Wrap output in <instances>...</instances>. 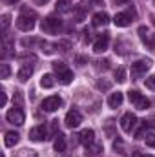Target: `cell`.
<instances>
[{
    "mask_svg": "<svg viewBox=\"0 0 155 157\" xmlns=\"http://www.w3.org/2000/svg\"><path fill=\"white\" fill-rule=\"evenodd\" d=\"M150 66H152V62L150 60H137V62H133L131 64V77L133 78H139L141 75H144L148 70H150Z\"/></svg>",
    "mask_w": 155,
    "mask_h": 157,
    "instance_id": "6da1fadb",
    "label": "cell"
},
{
    "mask_svg": "<svg viewBox=\"0 0 155 157\" xmlns=\"http://www.w3.org/2000/svg\"><path fill=\"white\" fill-rule=\"evenodd\" d=\"M40 28H42L44 33H57L59 28H60V20L59 18H53V17H47V18L42 20Z\"/></svg>",
    "mask_w": 155,
    "mask_h": 157,
    "instance_id": "7a4b0ae2",
    "label": "cell"
},
{
    "mask_svg": "<svg viewBox=\"0 0 155 157\" xmlns=\"http://www.w3.org/2000/svg\"><path fill=\"white\" fill-rule=\"evenodd\" d=\"M60 104H62V99L59 95H51V97H47V99L42 101V108L46 112H57L60 108Z\"/></svg>",
    "mask_w": 155,
    "mask_h": 157,
    "instance_id": "3957f363",
    "label": "cell"
},
{
    "mask_svg": "<svg viewBox=\"0 0 155 157\" xmlns=\"http://www.w3.org/2000/svg\"><path fill=\"white\" fill-rule=\"evenodd\" d=\"M6 119H7V122H11V124L22 126V124H24V112H22L20 108H13V110H9V112L6 113Z\"/></svg>",
    "mask_w": 155,
    "mask_h": 157,
    "instance_id": "277c9868",
    "label": "cell"
},
{
    "mask_svg": "<svg viewBox=\"0 0 155 157\" xmlns=\"http://www.w3.org/2000/svg\"><path fill=\"white\" fill-rule=\"evenodd\" d=\"M35 17H26V15H20L18 18H17V28L20 29V31H31L33 28H35V20H33Z\"/></svg>",
    "mask_w": 155,
    "mask_h": 157,
    "instance_id": "5b68a950",
    "label": "cell"
},
{
    "mask_svg": "<svg viewBox=\"0 0 155 157\" xmlns=\"http://www.w3.org/2000/svg\"><path fill=\"white\" fill-rule=\"evenodd\" d=\"M66 126L68 128H77L78 124L82 122V115H80V112H77V110H70L68 113H66Z\"/></svg>",
    "mask_w": 155,
    "mask_h": 157,
    "instance_id": "8992f818",
    "label": "cell"
},
{
    "mask_svg": "<svg viewBox=\"0 0 155 157\" xmlns=\"http://www.w3.org/2000/svg\"><path fill=\"white\" fill-rule=\"evenodd\" d=\"M46 135H47V130H46L44 124H39V126H35V128L29 130V139L31 141H46L47 139Z\"/></svg>",
    "mask_w": 155,
    "mask_h": 157,
    "instance_id": "52a82bcc",
    "label": "cell"
},
{
    "mask_svg": "<svg viewBox=\"0 0 155 157\" xmlns=\"http://www.w3.org/2000/svg\"><path fill=\"white\" fill-rule=\"evenodd\" d=\"M108 44H110V35H108V33H102L99 39L95 40L93 51H95V53H104V51L108 49Z\"/></svg>",
    "mask_w": 155,
    "mask_h": 157,
    "instance_id": "ba28073f",
    "label": "cell"
},
{
    "mask_svg": "<svg viewBox=\"0 0 155 157\" xmlns=\"http://www.w3.org/2000/svg\"><path fill=\"white\" fill-rule=\"evenodd\" d=\"M135 122H137V117L133 113H124L122 119H120V128L124 132H131L135 128Z\"/></svg>",
    "mask_w": 155,
    "mask_h": 157,
    "instance_id": "9c48e42d",
    "label": "cell"
},
{
    "mask_svg": "<svg viewBox=\"0 0 155 157\" xmlns=\"http://www.w3.org/2000/svg\"><path fill=\"white\" fill-rule=\"evenodd\" d=\"M113 24L119 26V28H126V26L131 24V17L128 13H117L115 18H113Z\"/></svg>",
    "mask_w": 155,
    "mask_h": 157,
    "instance_id": "30bf717a",
    "label": "cell"
},
{
    "mask_svg": "<svg viewBox=\"0 0 155 157\" xmlns=\"http://www.w3.org/2000/svg\"><path fill=\"white\" fill-rule=\"evenodd\" d=\"M108 22H110L108 13L99 11V13H95V15H93V26H95V28H99V26H106Z\"/></svg>",
    "mask_w": 155,
    "mask_h": 157,
    "instance_id": "8fae6325",
    "label": "cell"
},
{
    "mask_svg": "<svg viewBox=\"0 0 155 157\" xmlns=\"http://www.w3.org/2000/svg\"><path fill=\"white\" fill-rule=\"evenodd\" d=\"M78 139H80V143H82V144L89 146V144L93 143V139H95V132H93V130H82V132H80V135H78Z\"/></svg>",
    "mask_w": 155,
    "mask_h": 157,
    "instance_id": "7c38bea8",
    "label": "cell"
},
{
    "mask_svg": "<svg viewBox=\"0 0 155 157\" xmlns=\"http://www.w3.org/2000/svg\"><path fill=\"white\" fill-rule=\"evenodd\" d=\"M31 75H33V66H29V64H24V66L18 70V73H17L18 80H22V82H26Z\"/></svg>",
    "mask_w": 155,
    "mask_h": 157,
    "instance_id": "4fadbf2b",
    "label": "cell"
},
{
    "mask_svg": "<svg viewBox=\"0 0 155 157\" xmlns=\"http://www.w3.org/2000/svg\"><path fill=\"white\" fill-rule=\"evenodd\" d=\"M122 101H124V95H122L120 91H117V93H112V95H110V99H108V106L115 110V108H119V106L122 104Z\"/></svg>",
    "mask_w": 155,
    "mask_h": 157,
    "instance_id": "5bb4252c",
    "label": "cell"
},
{
    "mask_svg": "<svg viewBox=\"0 0 155 157\" xmlns=\"http://www.w3.org/2000/svg\"><path fill=\"white\" fill-rule=\"evenodd\" d=\"M18 139H20V135H18L17 132H7L6 137H4V144H6L7 148H11V146H15V144L18 143Z\"/></svg>",
    "mask_w": 155,
    "mask_h": 157,
    "instance_id": "9a60e30c",
    "label": "cell"
},
{
    "mask_svg": "<svg viewBox=\"0 0 155 157\" xmlns=\"http://www.w3.org/2000/svg\"><path fill=\"white\" fill-rule=\"evenodd\" d=\"M40 86L42 88H53L55 86V77L51 73H44L42 78H40Z\"/></svg>",
    "mask_w": 155,
    "mask_h": 157,
    "instance_id": "2e32d148",
    "label": "cell"
},
{
    "mask_svg": "<svg viewBox=\"0 0 155 157\" xmlns=\"http://www.w3.org/2000/svg\"><path fill=\"white\" fill-rule=\"evenodd\" d=\"M55 9H57L59 13H68V11L71 9V0H59L57 6H55Z\"/></svg>",
    "mask_w": 155,
    "mask_h": 157,
    "instance_id": "e0dca14e",
    "label": "cell"
},
{
    "mask_svg": "<svg viewBox=\"0 0 155 157\" xmlns=\"http://www.w3.org/2000/svg\"><path fill=\"white\" fill-rule=\"evenodd\" d=\"M64 150H66V139L64 135H59L55 141V152H64Z\"/></svg>",
    "mask_w": 155,
    "mask_h": 157,
    "instance_id": "ac0fdd59",
    "label": "cell"
},
{
    "mask_svg": "<svg viewBox=\"0 0 155 157\" xmlns=\"http://www.w3.org/2000/svg\"><path fill=\"white\" fill-rule=\"evenodd\" d=\"M53 70H55L57 75H62V73L68 71V66H66L64 62H53Z\"/></svg>",
    "mask_w": 155,
    "mask_h": 157,
    "instance_id": "d6986e66",
    "label": "cell"
},
{
    "mask_svg": "<svg viewBox=\"0 0 155 157\" xmlns=\"http://www.w3.org/2000/svg\"><path fill=\"white\" fill-rule=\"evenodd\" d=\"M148 106H150V101H148L146 97H142V95H141V99L135 102V108H137V110H146Z\"/></svg>",
    "mask_w": 155,
    "mask_h": 157,
    "instance_id": "ffe728a7",
    "label": "cell"
},
{
    "mask_svg": "<svg viewBox=\"0 0 155 157\" xmlns=\"http://www.w3.org/2000/svg\"><path fill=\"white\" fill-rule=\"evenodd\" d=\"M57 49H60V51H64V53H68L70 51V48H71V44L68 42V40H60V42H57V46H55Z\"/></svg>",
    "mask_w": 155,
    "mask_h": 157,
    "instance_id": "44dd1931",
    "label": "cell"
},
{
    "mask_svg": "<svg viewBox=\"0 0 155 157\" xmlns=\"http://www.w3.org/2000/svg\"><path fill=\"white\" fill-rule=\"evenodd\" d=\"M59 78H60V82H62V84H70V82L73 80V73H71V71L68 70L66 73H62V75H59Z\"/></svg>",
    "mask_w": 155,
    "mask_h": 157,
    "instance_id": "7402d4cb",
    "label": "cell"
},
{
    "mask_svg": "<svg viewBox=\"0 0 155 157\" xmlns=\"http://www.w3.org/2000/svg\"><path fill=\"white\" fill-rule=\"evenodd\" d=\"M115 78L119 80V82H124V80H126V70H124V68H117Z\"/></svg>",
    "mask_w": 155,
    "mask_h": 157,
    "instance_id": "603a6c76",
    "label": "cell"
},
{
    "mask_svg": "<svg viewBox=\"0 0 155 157\" xmlns=\"http://www.w3.org/2000/svg\"><path fill=\"white\" fill-rule=\"evenodd\" d=\"M9 73H11L9 66H7V64H2V66H0V78H7Z\"/></svg>",
    "mask_w": 155,
    "mask_h": 157,
    "instance_id": "cb8c5ba5",
    "label": "cell"
},
{
    "mask_svg": "<svg viewBox=\"0 0 155 157\" xmlns=\"http://www.w3.org/2000/svg\"><path fill=\"white\" fill-rule=\"evenodd\" d=\"M9 24H11V17L6 13V15H2V31H6L7 28H9Z\"/></svg>",
    "mask_w": 155,
    "mask_h": 157,
    "instance_id": "d4e9b609",
    "label": "cell"
},
{
    "mask_svg": "<svg viewBox=\"0 0 155 157\" xmlns=\"http://www.w3.org/2000/svg\"><path fill=\"white\" fill-rule=\"evenodd\" d=\"M128 97H130V102H133V104H135V102L141 99V93H139L137 90H131V91L128 93Z\"/></svg>",
    "mask_w": 155,
    "mask_h": 157,
    "instance_id": "484cf974",
    "label": "cell"
},
{
    "mask_svg": "<svg viewBox=\"0 0 155 157\" xmlns=\"http://www.w3.org/2000/svg\"><path fill=\"white\" fill-rule=\"evenodd\" d=\"M88 150H89V154H100V152H102V144H93V143H91V144L88 146Z\"/></svg>",
    "mask_w": 155,
    "mask_h": 157,
    "instance_id": "4316f807",
    "label": "cell"
},
{
    "mask_svg": "<svg viewBox=\"0 0 155 157\" xmlns=\"http://www.w3.org/2000/svg\"><path fill=\"white\" fill-rule=\"evenodd\" d=\"M144 84H146V88H150V90L155 91V75H150V77L144 80Z\"/></svg>",
    "mask_w": 155,
    "mask_h": 157,
    "instance_id": "83f0119b",
    "label": "cell"
},
{
    "mask_svg": "<svg viewBox=\"0 0 155 157\" xmlns=\"http://www.w3.org/2000/svg\"><path fill=\"white\" fill-rule=\"evenodd\" d=\"M75 18H77V22H80L84 18V7H77L75 9Z\"/></svg>",
    "mask_w": 155,
    "mask_h": 157,
    "instance_id": "f1b7e54d",
    "label": "cell"
},
{
    "mask_svg": "<svg viewBox=\"0 0 155 157\" xmlns=\"http://www.w3.org/2000/svg\"><path fill=\"white\" fill-rule=\"evenodd\" d=\"M110 86H112V84L106 82V80H99V82H97V88H99V90H110Z\"/></svg>",
    "mask_w": 155,
    "mask_h": 157,
    "instance_id": "f546056e",
    "label": "cell"
},
{
    "mask_svg": "<svg viewBox=\"0 0 155 157\" xmlns=\"http://www.w3.org/2000/svg\"><path fill=\"white\" fill-rule=\"evenodd\" d=\"M146 144H148V146H152V148H155V133L146 135Z\"/></svg>",
    "mask_w": 155,
    "mask_h": 157,
    "instance_id": "4dcf8cb0",
    "label": "cell"
},
{
    "mask_svg": "<svg viewBox=\"0 0 155 157\" xmlns=\"http://www.w3.org/2000/svg\"><path fill=\"white\" fill-rule=\"evenodd\" d=\"M6 102H7V95H6V91H0V106L4 108Z\"/></svg>",
    "mask_w": 155,
    "mask_h": 157,
    "instance_id": "1f68e13d",
    "label": "cell"
},
{
    "mask_svg": "<svg viewBox=\"0 0 155 157\" xmlns=\"http://www.w3.org/2000/svg\"><path fill=\"white\" fill-rule=\"evenodd\" d=\"M113 148H115V150H117V148H119V150H122V141H120V139H117L115 143H113Z\"/></svg>",
    "mask_w": 155,
    "mask_h": 157,
    "instance_id": "d6a6232c",
    "label": "cell"
},
{
    "mask_svg": "<svg viewBox=\"0 0 155 157\" xmlns=\"http://www.w3.org/2000/svg\"><path fill=\"white\" fill-rule=\"evenodd\" d=\"M46 2H49V0H35V4H37V6H44Z\"/></svg>",
    "mask_w": 155,
    "mask_h": 157,
    "instance_id": "836d02e7",
    "label": "cell"
},
{
    "mask_svg": "<svg viewBox=\"0 0 155 157\" xmlns=\"http://www.w3.org/2000/svg\"><path fill=\"white\" fill-rule=\"evenodd\" d=\"M4 2H7V4H17L18 0H4Z\"/></svg>",
    "mask_w": 155,
    "mask_h": 157,
    "instance_id": "e575fe53",
    "label": "cell"
},
{
    "mask_svg": "<svg viewBox=\"0 0 155 157\" xmlns=\"http://www.w3.org/2000/svg\"><path fill=\"white\" fill-rule=\"evenodd\" d=\"M141 157H153V155H141Z\"/></svg>",
    "mask_w": 155,
    "mask_h": 157,
    "instance_id": "d590c367",
    "label": "cell"
},
{
    "mask_svg": "<svg viewBox=\"0 0 155 157\" xmlns=\"http://www.w3.org/2000/svg\"><path fill=\"white\" fill-rule=\"evenodd\" d=\"M117 2H126V0H117Z\"/></svg>",
    "mask_w": 155,
    "mask_h": 157,
    "instance_id": "8d00e7d4",
    "label": "cell"
},
{
    "mask_svg": "<svg viewBox=\"0 0 155 157\" xmlns=\"http://www.w3.org/2000/svg\"><path fill=\"white\" fill-rule=\"evenodd\" d=\"M93 2H100V0H93Z\"/></svg>",
    "mask_w": 155,
    "mask_h": 157,
    "instance_id": "74e56055",
    "label": "cell"
},
{
    "mask_svg": "<svg viewBox=\"0 0 155 157\" xmlns=\"http://www.w3.org/2000/svg\"><path fill=\"white\" fill-rule=\"evenodd\" d=\"M153 2H155V0H153Z\"/></svg>",
    "mask_w": 155,
    "mask_h": 157,
    "instance_id": "f35d334b",
    "label": "cell"
}]
</instances>
